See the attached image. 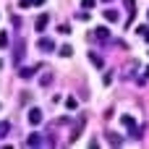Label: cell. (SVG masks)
Here are the masks:
<instances>
[{"mask_svg": "<svg viewBox=\"0 0 149 149\" xmlns=\"http://www.w3.org/2000/svg\"><path fill=\"white\" fill-rule=\"evenodd\" d=\"M120 123L131 131V136L134 139H141V128H136V120H134V115H120Z\"/></svg>", "mask_w": 149, "mask_h": 149, "instance_id": "1", "label": "cell"}, {"mask_svg": "<svg viewBox=\"0 0 149 149\" xmlns=\"http://www.w3.org/2000/svg\"><path fill=\"white\" fill-rule=\"evenodd\" d=\"M37 47H39L42 52H52V50H55V42H52L50 37H39V42H37Z\"/></svg>", "mask_w": 149, "mask_h": 149, "instance_id": "2", "label": "cell"}, {"mask_svg": "<svg viewBox=\"0 0 149 149\" xmlns=\"http://www.w3.org/2000/svg\"><path fill=\"white\" fill-rule=\"evenodd\" d=\"M26 118H29V123H31V126H39V123H42V110H39V107H31Z\"/></svg>", "mask_w": 149, "mask_h": 149, "instance_id": "3", "label": "cell"}, {"mask_svg": "<svg viewBox=\"0 0 149 149\" xmlns=\"http://www.w3.org/2000/svg\"><path fill=\"white\" fill-rule=\"evenodd\" d=\"M47 24H50V13H42V16L37 18V31H45Z\"/></svg>", "mask_w": 149, "mask_h": 149, "instance_id": "4", "label": "cell"}, {"mask_svg": "<svg viewBox=\"0 0 149 149\" xmlns=\"http://www.w3.org/2000/svg\"><path fill=\"white\" fill-rule=\"evenodd\" d=\"M94 37L105 42V39H110V29H107V26H97V29H94Z\"/></svg>", "mask_w": 149, "mask_h": 149, "instance_id": "5", "label": "cell"}, {"mask_svg": "<svg viewBox=\"0 0 149 149\" xmlns=\"http://www.w3.org/2000/svg\"><path fill=\"white\" fill-rule=\"evenodd\" d=\"M26 147H42V134H31L26 139Z\"/></svg>", "mask_w": 149, "mask_h": 149, "instance_id": "6", "label": "cell"}, {"mask_svg": "<svg viewBox=\"0 0 149 149\" xmlns=\"http://www.w3.org/2000/svg\"><path fill=\"white\" fill-rule=\"evenodd\" d=\"M24 47H26V45H24V39H18V45H16V58H13L16 63H21V60H24Z\"/></svg>", "mask_w": 149, "mask_h": 149, "instance_id": "7", "label": "cell"}, {"mask_svg": "<svg viewBox=\"0 0 149 149\" xmlns=\"http://www.w3.org/2000/svg\"><path fill=\"white\" fill-rule=\"evenodd\" d=\"M123 3H126V8H128V24H131L134 16H136V3H134V0H123Z\"/></svg>", "mask_w": 149, "mask_h": 149, "instance_id": "8", "label": "cell"}, {"mask_svg": "<svg viewBox=\"0 0 149 149\" xmlns=\"http://www.w3.org/2000/svg\"><path fill=\"white\" fill-rule=\"evenodd\" d=\"M31 5H45V0H18V8H31Z\"/></svg>", "mask_w": 149, "mask_h": 149, "instance_id": "9", "label": "cell"}, {"mask_svg": "<svg viewBox=\"0 0 149 149\" xmlns=\"http://www.w3.org/2000/svg\"><path fill=\"white\" fill-rule=\"evenodd\" d=\"M105 21H110V24H115V21H118V10H113V8H107V10H105Z\"/></svg>", "mask_w": 149, "mask_h": 149, "instance_id": "10", "label": "cell"}, {"mask_svg": "<svg viewBox=\"0 0 149 149\" xmlns=\"http://www.w3.org/2000/svg\"><path fill=\"white\" fill-rule=\"evenodd\" d=\"M37 71H39V65H34V68H24V71H21L18 76H21V79H31V76H34Z\"/></svg>", "mask_w": 149, "mask_h": 149, "instance_id": "11", "label": "cell"}, {"mask_svg": "<svg viewBox=\"0 0 149 149\" xmlns=\"http://www.w3.org/2000/svg\"><path fill=\"white\" fill-rule=\"evenodd\" d=\"M39 84H42V86H50V84H52V73H42V76H39Z\"/></svg>", "mask_w": 149, "mask_h": 149, "instance_id": "12", "label": "cell"}, {"mask_svg": "<svg viewBox=\"0 0 149 149\" xmlns=\"http://www.w3.org/2000/svg\"><path fill=\"white\" fill-rule=\"evenodd\" d=\"M60 55H63V58H71V55H73V47H71V45H63V47H60Z\"/></svg>", "mask_w": 149, "mask_h": 149, "instance_id": "13", "label": "cell"}, {"mask_svg": "<svg viewBox=\"0 0 149 149\" xmlns=\"http://www.w3.org/2000/svg\"><path fill=\"white\" fill-rule=\"evenodd\" d=\"M89 60H92V63H94L97 68H102V58H100L97 52H89Z\"/></svg>", "mask_w": 149, "mask_h": 149, "instance_id": "14", "label": "cell"}, {"mask_svg": "<svg viewBox=\"0 0 149 149\" xmlns=\"http://www.w3.org/2000/svg\"><path fill=\"white\" fill-rule=\"evenodd\" d=\"M65 107H68V110H76V107H79L76 97H68V100H65Z\"/></svg>", "mask_w": 149, "mask_h": 149, "instance_id": "15", "label": "cell"}, {"mask_svg": "<svg viewBox=\"0 0 149 149\" xmlns=\"http://www.w3.org/2000/svg\"><path fill=\"white\" fill-rule=\"evenodd\" d=\"M136 31H139V34H141V37H144V39H147V42H149V26H139Z\"/></svg>", "mask_w": 149, "mask_h": 149, "instance_id": "16", "label": "cell"}, {"mask_svg": "<svg viewBox=\"0 0 149 149\" xmlns=\"http://www.w3.org/2000/svg\"><path fill=\"white\" fill-rule=\"evenodd\" d=\"M107 136H110V144H118V147H120V136H118V134H107Z\"/></svg>", "mask_w": 149, "mask_h": 149, "instance_id": "17", "label": "cell"}, {"mask_svg": "<svg viewBox=\"0 0 149 149\" xmlns=\"http://www.w3.org/2000/svg\"><path fill=\"white\" fill-rule=\"evenodd\" d=\"M0 47H8V34L0 31Z\"/></svg>", "mask_w": 149, "mask_h": 149, "instance_id": "18", "label": "cell"}, {"mask_svg": "<svg viewBox=\"0 0 149 149\" xmlns=\"http://www.w3.org/2000/svg\"><path fill=\"white\" fill-rule=\"evenodd\" d=\"M81 5L89 10V8H94V5H97V0H81Z\"/></svg>", "mask_w": 149, "mask_h": 149, "instance_id": "19", "label": "cell"}, {"mask_svg": "<svg viewBox=\"0 0 149 149\" xmlns=\"http://www.w3.org/2000/svg\"><path fill=\"white\" fill-rule=\"evenodd\" d=\"M58 31H60V34H71V26H68V24H63V26H60Z\"/></svg>", "mask_w": 149, "mask_h": 149, "instance_id": "20", "label": "cell"}, {"mask_svg": "<svg viewBox=\"0 0 149 149\" xmlns=\"http://www.w3.org/2000/svg\"><path fill=\"white\" fill-rule=\"evenodd\" d=\"M5 131H8V123H0V136H3Z\"/></svg>", "mask_w": 149, "mask_h": 149, "instance_id": "21", "label": "cell"}, {"mask_svg": "<svg viewBox=\"0 0 149 149\" xmlns=\"http://www.w3.org/2000/svg\"><path fill=\"white\" fill-rule=\"evenodd\" d=\"M144 73H147V76H144V79H149V68H147V71H144Z\"/></svg>", "mask_w": 149, "mask_h": 149, "instance_id": "22", "label": "cell"}, {"mask_svg": "<svg viewBox=\"0 0 149 149\" xmlns=\"http://www.w3.org/2000/svg\"><path fill=\"white\" fill-rule=\"evenodd\" d=\"M0 68H3V60H0Z\"/></svg>", "mask_w": 149, "mask_h": 149, "instance_id": "23", "label": "cell"}, {"mask_svg": "<svg viewBox=\"0 0 149 149\" xmlns=\"http://www.w3.org/2000/svg\"><path fill=\"white\" fill-rule=\"evenodd\" d=\"M147 18H149V10H147Z\"/></svg>", "mask_w": 149, "mask_h": 149, "instance_id": "24", "label": "cell"}]
</instances>
